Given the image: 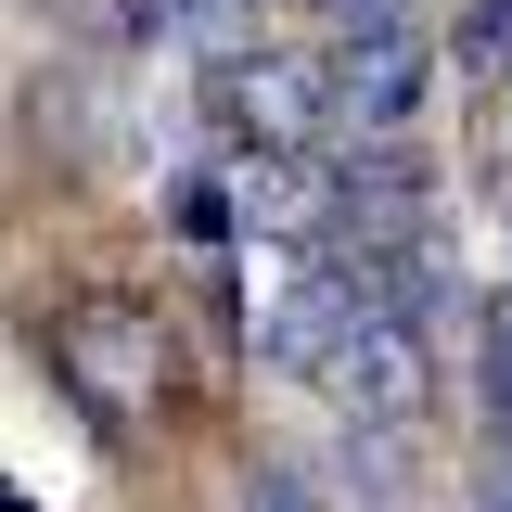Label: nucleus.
Instances as JSON below:
<instances>
[{
	"mask_svg": "<svg viewBox=\"0 0 512 512\" xmlns=\"http://www.w3.org/2000/svg\"><path fill=\"white\" fill-rule=\"evenodd\" d=\"M205 103H218V128L244 141V154H308L320 128H333V90H320L308 52H282V39H244L231 64H205Z\"/></svg>",
	"mask_w": 512,
	"mask_h": 512,
	"instance_id": "f03ea898",
	"label": "nucleus"
},
{
	"mask_svg": "<svg viewBox=\"0 0 512 512\" xmlns=\"http://www.w3.org/2000/svg\"><path fill=\"white\" fill-rule=\"evenodd\" d=\"M308 13H333V39H346V26H372V13H397V0H308Z\"/></svg>",
	"mask_w": 512,
	"mask_h": 512,
	"instance_id": "1a4fd4ad",
	"label": "nucleus"
},
{
	"mask_svg": "<svg viewBox=\"0 0 512 512\" xmlns=\"http://www.w3.org/2000/svg\"><path fill=\"white\" fill-rule=\"evenodd\" d=\"M52 372H64V397L90 410V436L128 448V436L167 423L180 346H167V320L141 308V295H77V308H52Z\"/></svg>",
	"mask_w": 512,
	"mask_h": 512,
	"instance_id": "f257e3e1",
	"label": "nucleus"
},
{
	"mask_svg": "<svg viewBox=\"0 0 512 512\" xmlns=\"http://www.w3.org/2000/svg\"><path fill=\"white\" fill-rule=\"evenodd\" d=\"M346 333H359V308H346V269H333V256H295V269L256 295V346H269L282 372H308V384H320V359H333Z\"/></svg>",
	"mask_w": 512,
	"mask_h": 512,
	"instance_id": "39448f33",
	"label": "nucleus"
},
{
	"mask_svg": "<svg viewBox=\"0 0 512 512\" xmlns=\"http://www.w3.org/2000/svg\"><path fill=\"white\" fill-rule=\"evenodd\" d=\"M423 77H436V52H423V26H410V13L346 26V39H333V64H320L333 128H359V141H397V128L423 116Z\"/></svg>",
	"mask_w": 512,
	"mask_h": 512,
	"instance_id": "20e7f679",
	"label": "nucleus"
},
{
	"mask_svg": "<svg viewBox=\"0 0 512 512\" xmlns=\"http://www.w3.org/2000/svg\"><path fill=\"white\" fill-rule=\"evenodd\" d=\"M244 512H320V487H308V474H256V500Z\"/></svg>",
	"mask_w": 512,
	"mask_h": 512,
	"instance_id": "6e6552de",
	"label": "nucleus"
},
{
	"mask_svg": "<svg viewBox=\"0 0 512 512\" xmlns=\"http://www.w3.org/2000/svg\"><path fill=\"white\" fill-rule=\"evenodd\" d=\"M320 397L346 410V436H410L436 410V333L423 320H359L333 359H320Z\"/></svg>",
	"mask_w": 512,
	"mask_h": 512,
	"instance_id": "7ed1b4c3",
	"label": "nucleus"
},
{
	"mask_svg": "<svg viewBox=\"0 0 512 512\" xmlns=\"http://www.w3.org/2000/svg\"><path fill=\"white\" fill-rule=\"evenodd\" d=\"M231 13H256V0H231Z\"/></svg>",
	"mask_w": 512,
	"mask_h": 512,
	"instance_id": "9d476101",
	"label": "nucleus"
},
{
	"mask_svg": "<svg viewBox=\"0 0 512 512\" xmlns=\"http://www.w3.org/2000/svg\"><path fill=\"white\" fill-rule=\"evenodd\" d=\"M461 64L474 77H512V0H461Z\"/></svg>",
	"mask_w": 512,
	"mask_h": 512,
	"instance_id": "423d86ee",
	"label": "nucleus"
},
{
	"mask_svg": "<svg viewBox=\"0 0 512 512\" xmlns=\"http://www.w3.org/2000/svg\"><path fill=\"white\" fill-rule=\"evenodd\" d=\"M487 423L512 436V295H500V333H487Z\"/></svg>",
	"mask_w": 512,
	"mask_h": 512,
	"instance_id": "0eeeda50",
	"label": "nucleus"
}]
</instances>
